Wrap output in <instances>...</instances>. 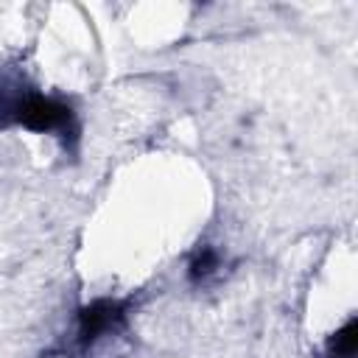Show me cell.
Listing matches in <instances>:
<instances>
[{"label": "cell", "instance_id": "obj_3", "mask_svg": "<svg viewBox=\"0 0 358 358\" xmlns=\"http://www.w3.org/2000/svg\"><path fill=\"white\" fill-rule=\"evenodd\" d=\"M358 336H355V319H350L330 341H327V358H355Z\"/></svg>", "mask_w": 358, "mask_h": 358}, {"label": "cell", "instance_id": "obj_2", "mask_svg": "<svg viewBox=\"0 0 358 358\" xmlns=\"http://www.w3.org/2000/svg\"><path fill=\"white\" fill-rule=\"evenodd\" d=\"M123 327V308L112 299H98L92 305H87L78 313V330H76V341L81 350H90L95 341H101L106 333H115Z\"/></svg>", "mask_w": 358, "mask_h": 358}, {"label": "cell", "instance_id": "obj_1", "mask_svg": "<svg viewBox=\"0 0 358 358\" xmlns=\"http://www.w3.org/2000/svg\"><path fill=\"white\" fill-rule=\"evenodd\" d=\"M14 123H22L25 129H34V131H59V134L76 131L73 109L56 98L39 95V92L22 95L17 115H14Z\"/></svg>", "mask_w": 358, "mask_h": 358}, {"label": "cell", "instance_id": "obj_5", "mask_svg": "<svg viewBox=\"0 0 358 358\" xmlns=\"http://www.w3.org/2000/svg\"><path fill=\"white\" fill-rule=\"evenodd\" d=\"M215 252H210V249H201L196 257H193V263H190V277L193 280H204L213 268H215Z\"/></svg>", "mask_w": 358, "mask_h": 358}, {"label": "cell", "instance_id": "obj_4", "mask_svg": "<svg viewBox=\"0 0 358 358\" xmlns=\"http://www.w3.org/2000/svg\"><path fill=\"white\" fill-rule=\"evenodd\" d=\"M22 95H25V92H22L20 87H11V84L0 76V123L14 120V115H17V106H20Z\"/></svg>", "mask_w": 358, "mask_h": 358}]
</instances>
